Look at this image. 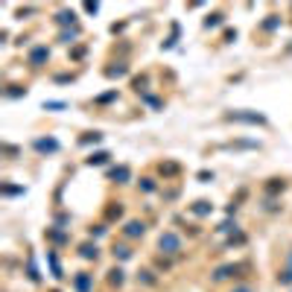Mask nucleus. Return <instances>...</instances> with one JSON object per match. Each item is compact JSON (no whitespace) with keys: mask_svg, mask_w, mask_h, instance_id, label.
<instances>
[{"mask_svg":"<svg viewBox=\"0 0 292 292\" xmlns=\"http://www.w3.org/2000/svg\"><path fill=\"white\" fill-rule=\"evenodd\" d=\"M21 94H27V88H21V85H9V91H6V97H21Z\"/></svg>","mask_w":292,"mask_h":292,"instance_id":"15","label":"nucleus"},{"mask_svg":"<svg viewBox=\"0 0 292 292\" xmlns=\"http://www.w3.org/2000/svg\"><path fill=\"white\" fill-rule=\"evenodd\" d=\"M73 286L79 292H88L91 289V275H88V272H79V275L73 277Z\"/></svg>","mask_w":292,"mask_h":292,"instance_id":"6","label":"nucleus"},{"mask_svg":"<svg viewBox=\"0 0 292 292\" xmlns=\"http://www.w3.org/2000/svg\"><path fill=\"white\" fill-rule=\"evenodd\" d=\"M138 283L155 286V283H158V277H155V272H152V269H140V272H138Z\"/></svg>","mask_w":292,"mask_h":292,"instance_id":"8","label":"nucleus"},{"mask_svg":"<svg viewBox=\"0 0 292 292\" xmlns=\"http://www.w3.org/2000/svg\"><path fill=\"white\" fill-rule=\"evenodd\" d=\"M108 283H111V286H123V283H126V272H123L120 266L108 269Z\"/></svg>","mask_w":292,"mask_h":292,"instance_id":"4","label":"nucleus"},{"mask_svg":"<svg viewBox=\"0 0 292 292\" xmlns=\"http://www.w3.org/2000/svg\"><path fill=\"white\" fill-rule=\"evenodd\" d=\"M79 257H85V260H97V257H100V248H97V242H94V245H91V242L79 245Z\"/></svg>","mask_w":292,"mask_h":292,"instance_id":"5","label":"nucleus"},{"mask_svg":"<svg viewBox=\"0 0 292 292\" xmlns=\"http://www.w3.org/2000/svg\"><path fill=\"white\" fill-rule=\"evenodd\" d=\"M94 234H97V237L105 234V225H94V228H91V237H94Z\"/></svg>","mask_w":292,"mask_h":292,"instance_id":"20","label":"nucleus"},{"mask_svg":"<svg viewBox=\"0 0 292 292\" xmlns=\"http://www.w3.org/2000/svg\"><path fill=\"white\" fill-rule=\"evenodd\" d=\"M219 24H222V15H210V18L205 21V27H207V30H210V27H219Z\"/></svg>","mask_w":292,"mask_h":292,"instance_id":"16","label":"nucleus"},{"mask_svg":"<svg viewBox=\"0 0 292 292\" xmlns=\"http://www.w3.org/2000/svg\"><path fill=\"white\" fill-rule=\"evenodd\" d=\"M73 38H76V33H62V41L65 44H73Z\"/></svg>","mask_w":292,"mask_h":292,"instance_id":"19","label":"nucleus"},{"mask_svg":"<svg viewBox=\"0 0 292 292\" xmlns=\"http://www.w3.org/2000/svg\"><path fill=\"white\" fill-rule=\"evenodd\" d=\"M231 292H254L251 286H237V289H231Z\"/></svg>","mask_w":292,"mask_h":292,"instance_id":"21","label":"nucleus"},{"mask_svg":"<svg viewBox=\"0 0 292 292\" xmlns=\"http://www.w3.org/2000/svg\"><path fill=\"white\" fill-rule=\"evenodd\" d=\"M277 283H283V286H292V269H283V272L277 275Z\"/></svg>","mask_w":292,"mask_h":292,"instance_id":"11","label":"nucleus"},{"mask_svg":"<svg viewBox=\"0 0 292 292\" xmlns=\"http://www.w3.org/2000/svg\"><path fill=\"white\" fill-rule=\"evenodd\" d=\"M111 254H114L117 260H129V257H132V248H129V245H114V248H111Z\"/></svg>","mask_w":292,"mask_h":292,"instance_id":"9","label":"nucleus"},{"mask_svg":"<svg viewBox=\"0 0 292 292\" xmlns=\"http://www.w3.org/2000/svg\"><path fill=\"white\" fill-rule=\"evenodd\" d=\"M193 210H196V213H210V205H207V202H196Z\"/></svg>","mask_w":292,"mask_h":292,"instance_id":"17","label":"nucleus"},{"mask_svg":"<svg viewBox=\"0 0 292 292\" xmlns=\"http://www.w3.org/2000/svg\"><path fill=\"white\" fill-rule=\"evenodd\" d=\"M140 187L146 190V193H152V190H155V181H152V178H143V181H140Z\"/></svg>","mask_w":292,"mask_h":292,"instance_id":"18","label":"nucleus"},{"mask_svg":"<svg viewBox=\"0 0 292 292\" xmlns=\"http://www.w3.org/2000/svg\"><path fill=\"white\" fill-rule=\"evenodd\" d=\"M44 59H50V50H47V47H35V50L30 53V65H33V68H41Z\"/></svg>","mask_w":292,"mask_h":292,"instance_id":"3","label":"nucleus"},{"mask_svg":"<svg viewBox=\"0 0 292 292\" xmlns=\"http://www.w3.org/2000/svg\"><path fill=\"white\" fill-rule=\"evenodd\" d=\"M158 248H161L164 254H178V251H181V240H178V234L164 231V234L158 237Z\"/></svg>","mask_w":292,"mask_h":292,"instance_id":"1","label":"nucleus"},{"mask_svg":"<svg viewBox=\"0 0 292 292\" xmlns=\"http://www.w3.org/2000/svg\"><path fill=\"white\" fill-rule=\"evenodd\" d=\"M129 240H138V237H143L146 234V225L138 222V219H132V222H126V231H123Z\"/></svg>","mask_w":292,"mask_h":292,"instance_id":"2","label":"nucleus"},{"mask_svg":"<svg viewBox=\"0 0 292 292\" xmlns=\"http://www.w3.org/2000/svg\"><path fill=\"white\" fill-rule=\"evenodd\" d=\"M35 149H38V152H56V149H59V143H56V140L53 138H41V140H35Z\"/></svg>","mask_w":292,"mask_h":292,"instance_id":"7","label":"nucleus"},{"mask_svg":"<svg viewBox=\"0 0 292 292\" xmlns=\"http://www.w3.org/2000/svg\"><path fill=\"white\" fill-rule=\"evenodd\" d=\"M111 178H120V184H126V181H129V170H126V167H120V170H111Z\"/></svg>","mask_w":292,"mask_h":292,"instance_id":"12","label":"nucleus"},{"mask_svg":"<svg viewBox=\"0 0 292 292\" xmlns=\"http://www.w3.org/2000/svg\"><path fill=\"white\" fill-rule=\"evenodd\" d=\"M105 161H108V152H94L88 158V164H105Z\"/></svg>","mask_w":292,"mask_h":292,"instance_id":"13","label":"nucleus"},{"mask_svg":"<svg viewBox=\"0 0 292 292\" xmlns=\"http://www.w3.org/2000/svg\"><path fill=\"white\" fill-rule=\"evenodd\" d=\"M289 269H292V254H289Z\"/></svg>","mask_w":292,"mask_h":292,"instance_id":"22","label":"nucleus"},{"mask_svg":"<svg viewBox=\"0 0 292 292\" xmlns=\"http://www.w3.org/2000/svg\"><path fill=\"white\" fill-rule=\"evenodd\" d=\"M56 21H59V24H76V12H68V9H65V12L56 15Z\"/></svg>","mask_w":292,"mask_h":292,"instance_id":"10","label":"nucleus"},{"mask_svg":"<svg viewBox=\"0 0 292 292\" xmlns=\"http://www.w3.org/2000/svg\"><path fill=\"white\" fill-rule=\"evenodd\" d=\"M105 216H108V219H120V216H123V205L108 207V210H105Z\"/></svg>","mask_w":292,"mask_h":292,"instance_id":"14","label":"nucleus"}]
</instances>
